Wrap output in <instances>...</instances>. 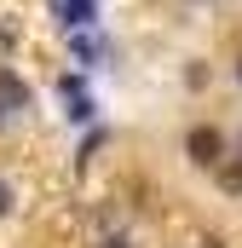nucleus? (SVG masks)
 Instances as JSON below:
<instances>
[{
    "instance_id": "obj_6",
    "label": "nucleus",
    "mask_w": 242,
    "mask_h": 248,
    "mask_svg": "<svg viewBox=\"0 0 242 248\" xmlns=\"http://www.w3.org/2000/svg\"><path fill=\"white\" fill-rule=\"evenodd\" d=\"M75 58H81V63H92V58H98V46H92L87 35H75Z\"/></svg>"
},
{
    "instance_id": "obj_9",
    "label": "nucleus",
    "mask_w": 242,
    "mask_h": 248,
    "mask_svg": "<svg viewBox=\"0 0 242 248\" xmlns=\"http://www.w3.org/2000/svg\"><path fill=\"white\" fill-rule=\"evenodd\" d=\"M0 122H6V104H0Z\"/></svg>"
},
{
    "instance_id": "obj_3",
    "label": "nucleus",
    "mask_w": 242,
    "mask_h": 248,
    "mask_svg": "<svg viewBox=\"0 0 242 248\" xmlns=\"http://www.w3.org/2000/svg\"><path fill=\"white\" fill-rule=\"evenodd\" d=\"M58 12H63L69 29H87V23L98 17V0H58Z\"/></svg>"
},
{
    "instance_id": "obj_8",
    "label": "nucleus",
    "mask_w": 242,
    "mask_h": 248,
    "mask_svg": "<svg viewBox=\"0 0 242 248\" xmlns=\"http://www.w3.org/2000/svg\"><path fill=\"white\" fill-rule=\"evenodd\" d=\"M104 248H127V243H121V237H110V243H104Z\"/></svg>"
},
{
    "instance_id": "obj_1",
    "label": "nucleus",
    "mask_w": 242,
    "mask_h": 248,
    "mask_svg": "<svg viewBox=\"0 0 242 248\" xmlns=\"http://www.w3.org/2000/svg\"><path fill=\"white\" fill-rule=\"evenodd\" d=\"M184 150H190L196 168H219V162H225V133H219V127H190Z\"/></svg>"
},
{
    "instance_id": "obj_7",
    "label": "nucleus",
    "mask_w": 242,
    "mask_h": 248,
    "mask_svg": "<svg viewBox=\"0 0 242 248\" xmlns=\"http://www.w3.org/2000/svg\"><path fill=\"white\" fill-rule=\"evenodd\" d=\"M0 214H12V185L0 179Z\"/></svg>"
},
{
    "instance_id": "obj_2",
    "label": "nucleus",
    "mask_w": 242,
    "mask_h": 248,
    "mask_svg": "<svg viewBox=\"0 0 242 248\" xmlns=\"http://www.w3.org/2000/svg\"><path fill=\"white\" fill-rule=\"evenodd\" d=\"M63 110H69V122H87L92 116V98L81 93V75H63Z\"/></svg>"
},
{
    "instance_id": "obj_5",
    "label": "nucleus",
    "mask_w": 242,
    "mask_h": 248,
    "mask_svg": "<svg viewBox=\"0 0 242 248\" xmlns=\"http://www.w3.org/2000/svg\"><path fill=\"white\" fill-rule=\"evenodd\" d=\"M213 173H219V185H225V190H242V162H237V156H225Z\"/></svg>"
},
{
    "instance_id": "obj_11",
    "label": "nucleus",
    "mask_w": 242,
    "mask_h": 248,
    "mask_svg": "<svg viewBox=\"0 0 242 248\" xmlns=\"http://www.w3.org/2000/svg\"><path fill=\"white\" fill-rule=\"evenodd\" d=\"M237 81H242V63H237Z\"/></svg>"
},
{
    "instance_id": "obj_10",
    "label": "nucleus",
    "mask_w": 242,
    "mask_h": 248,
    "mask_svg": "<svg viewBox=\"0 0 242 248\" xmlns=\"http://www.w3.org/2000/svg\"><path fill=\"white\" fill-rule=\"evenodd\" d=\"M202 248H219V243H202Z\"/></svg>"
},
{
    "instance_id": "obj_4",
    "label": "nucleus",
    "mask_w": 242,
    "mask_h": 248,
    "mask_svg": "<svg viewBox=\"0 0 242 248\" xmlns=\"http://www.w3.org/2000/svg\"><path fill=\"white\" fill-rule=\"evenodd\" d=\"M0 104H12V110H29V87H23L12 69L0 75Z\"/></svg>"
}]
</instances>
